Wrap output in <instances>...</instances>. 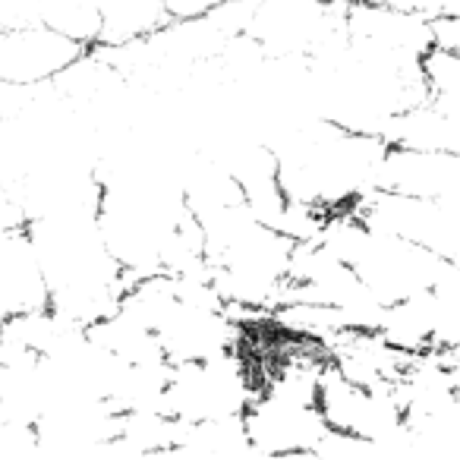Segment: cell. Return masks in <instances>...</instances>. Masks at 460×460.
Wrapping results in <instances>:
<instances>
[{
	"label": "cell",
	"instance_id": "obj_1",
	"mask_svg": "<svg viewBox=\"0 0 460 460\" xmlns=\"http://www.w3.org/2000/svg\"><path fill=\"white\" fill-rule=\"evenodd\" d=\"M25 234L45 278L47 309L57 319L92 328L117 312L133 284L104 243L98 205H63L32 215Z\"/></svg>",
	"mask_w": 460,
	"mask_h": 460
},
{
	"label": "cell",
	"instance_id": "obj_2",
	"mask_svg": "<svg viewBox=\"0 0 460 460\" xmlns=\"http://www.w3.org/2000/svg\"><path fill=\"white\" fill-rule=\"evenodd\" d=\"M388 152L385 139L350 133L325 120L297 126L271 145L287 205L315 218L353 211L369 193L382 189Z\"/></svg>",
	"mask_w": 460,
	"mask_h": 460
},
{
	"label": "cell",
	"instance_id": "obj_3",
	"mask_svg": "<svg viewBox=\"0 0 460 460\" xmlns=\"http://www.w3.org/2000/svg\"><path fill=\"white\" fill-rule=\"evenodd\" d=\"M315 240L325 243L385 309L426 297L454 274L451 265L422 246L369 224L353 211L328 218Z\"/></svg>",
	"mask_w": 460,
	"mask_h": 460
},
{
	"label": "cell",
	"instance_id": "obj_4",
	"mask_svg": "<svg viewBox=\"0 0 460 460\" xmlns=\"http://www.w3.org/2000/svg\"><path fill=\"white\" fill-rule=\"evenodd\" d=\"M258 388V369L246 353L171 366L161 394V416L180 426L243 420Z\"/></svg>",
	"mask_w": 460,
	"mask_h": 460
},
{
	"label": "cell",
	"instance_id": "obj_5",
	"mask_svg": "<svg viewBox=\"0 0 460 460\" xmlns=\"http://www.w3.org/2000/svg\"><path fill=\"white\" fill-rule=\"evenodd\" d=\"M426 98L388 133L391 149L460 155V51L435 45L426 57Z\"/></svg>",
	"mask_w": 460,
	"mask_h": 460
},
{
	"label": "cell",
	"instance_id": "obj_6",
	"mask_svg": "<svg viewBox=\"0 0 460 460\" xmlns=\"http://www.w3.org/2000/svg\"><path fill=\"white\" fill-rule=\"evenodd\" d=\"M353 215L416 243L454 271H460V202L375 189L353 208Z\"/></svg>",
	"mask_w": 460,
	"mask_h": 460
},
{
	"label": "cell",
	"instance_id": "obj_7",
	"mask_svg": "<svg viewBox=\"0 0 460 460\" xmlns=\"http://www.w3.org/2000/svg\"><path fill=\"white\" fill-rule=\"evenodd\" d=\"M45 309V278L25 224L0 227V328Z\"/></svg>",
	"mask_w": 460,
	"mask_h": 460
},
{
	"label": "cell",
	"instance_id": "obj_8",
	"mask_svg": "<svg viewBox=\"0 0 460 460\" xmlns=\"http://www.w3.org/2000/svg\"><path fill=\"white\" fill-rule=\"evenodd\" d=\"M369 3H382V7L400 10V13L420 16L432 25L460 23V0H369Z\"/></svg>",
	"mask_w": 460,
	"mask_h": 460
}]
</instances>
